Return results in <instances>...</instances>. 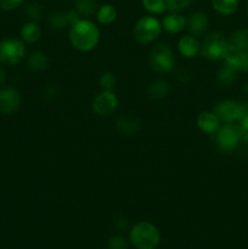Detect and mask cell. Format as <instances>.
<instances>
[{
    "mask_svg": "<svg viewBox=\"0 0 248 249\" xmlns=\"http://www.w3.org/2000/svg\"><path fill=\"white\" fill-rule=\"evenodd\" d=\"M70 41L77 50L91 51L100 40V31L94 22L88 18H79L70 27Z\"/></svg>",
    "mask_w": 248,
    "mask_h": 249,
    "instance_id": "cell-1",
    "label": "cell"
},
{
    "mask_svg": "<svg viewBox=\"0 0 248 249\" xmlns=\"http://www.w3.org/2000/svg\"><path fill=\"white\" fill-rule=\"evenodd\" d=\"M130 241L136 249H155L160 241L159 231L153 224L140 221L131 229Z\"/></svg>",
    "mask_w": 248,
    "mask_h": 249,
    "instance_id": "cell-2",
    "label": "cell"
},
{
    "mask_svg": "<svg viewBox=\"0 0 248 249\" xmlns=\"http://www.w3.org/2000/svg\"><path fill=\"white\" fill-rule=\"evenodd\" d=\"M162 22L153 16H143L136 21L133 28V36L138 43L150 44L162 33Z\"/></svg>",
    "mask_w": 248,
    "mask_h": 249,
    "instance_id": "cell-3",
    "label": "cell"
},
{
    "mask_svg": "<svg viewBox=\"0 0 248 249\" xmlns=\"http://www.w3.org/2000/svg\"><path fill=\"white\" fill-rule=\"evenodd\" d=\"M230 48V41L219 32H213L204 39L201 45V55L207 60H224Z\"/></svg>",
    "mask_w": 248,
    "mask_h": 249,
    "instance_id": "cell-4",
    "label": "cell"
},
{
    "mask_svg": "<svg viewBox=\"0 0 248 249\" xmlns=\"http://www.w3.org/2000/svg\"><path fill=\"white\" fill-rule=\"evenodd\" d=\"M214 113L220 119V122H224V123H233L236 121L241 122L248 116V104L225 100L215 105Z\"/></svg>",
    "mask_w": 248,
    "mask_h": 249,
    "instance_id": "cell-5",
    "label": "cell"
},
{
    "mask_svg": "<svg viewBox=\"0 0 248 249\" xmlns=\"http://www.w3.org/2000/svg\"><path fill=\"white\" fill-rule=\"evenodd\" d=\"M26 55L24 43L16 38H7L0 41V63L5 66H16Z\"/></svg>",
    "mask_w": 248,
    "mask_h": 249,
    "instance_id": "cell-6",
    "label": "cell"
},
{
    "mask_svg": "<svg viewBox=\"0 0 248 249\" xmlns=\"http://www.w3.org/2000/svg\"><path fill=\"white\" fill-rule=\"evenodd\" d=\"M175 58L173 50L167 44L155 46L150 55V66L155 72L168 73L174 68Z\"/></svg>",
    "mask_w": 248,
    "mask_h": 249,
    "instance_id": "cell-7",
    "label": "cell"
},
{
    "mask_svg": "<svg viewBox=\"0 0 248 249\" xmlns=\"http://www.w3.org/2000/svg\"><path fill=\"white\" fill-rule=\"evenodd\" d=\"M241 140V131L232 123H225L216 131V145L223 152H232Z\"/></svg>",
    "mask_w": 248,
    "mask_h": 249,
    "instance_id": "cell-8",
    "label": "cell"
},
{
    "mask_svg": "<svg viewBox=\"0 0 248 249\" xmlns=\"http://www.w3.org/2000/svg\"><path fill=\"white\" fill-rule=\"evenodd\" d=\"M92 111L101 117H108L118 107V97L111 90H102L92 100Z\"/></svg>",
    "mask_w": 248,
    "mask_h": 249,
    "instance_id": "cell-9",
    "label": "cell"
},
{
    "mask_svg": "<svg viewBox=\"0 0 248 249\" xmlns=\"http://www.w3.org/2000/svg\"><path fill=\"white\" fill-rule=\"evenodd\" d=\"M21 106V95L18 90L12 87L0 89V112L4 114H12L18 111Z\"/></svg>",
    "mask_w": 248,
    "mask_h": 249,
    "instance_id": "cell-10",
    "label": "cell"
},
{
    "mask_svg": "<svg viewBox=\"0 0 248 249\" xmlns=\"http://www.w3.org/2000/svg\"><path fill=\"white\" fill-rule=\"evenodd\" d=\"M224 60L237 71L248 72V51L235 48L230 43V48H229V51Z\"/></svg>",
    "mask_w": 248,
    "mask_h": 249,
    "instance_id": "cell-11",
    "label": "cell"
},
{
    "mask_svg": "<svg viewBox=\"0 0 248 249\" xmlns=\"http://www.w3.org/2000/svg\"><path fill=\"white\" fill-rule=\"evenodd\" d=\"M209 18L206 12L195 11L186 19V27L194 36H201L208 29Z\"/></svg>",
    "mask_w": 248,
    "mask_h": 249,
    "instance_id": "cell-12",
    "label": "cell"
},
{
    "mask_svg": "<svg viewBox=\"0 0 248 249\" xmlns=\"http://www.w3.org/2000/svg\"><path fill=\"white\" fill-rule=\"evenodd\" d=\"M79 15L75 10H68V11H56L50 15V26L55 29H63L67 26H72L77 19H79Z\"/></svg>",
    "mask_w": 248,
    "mask_h": 249,
    "instance_id": "cell-13",
    "label": "cell"
},
{
    "mask_svg": "<svg viewBox=\"0 0 248 249\" xmlns=\"http://www.w3.org/2000/svg\"><path fill=\"white\" fill-rule=\"evenodd\" d=\"M197 126L206 134H214L220 128V119L214 112H201L197 117Z\"/></svg>",
    "mask_w": 248,
    "mask_h": 249,
    "instance_id": "cell-14",
    "label": "cell"
},
{
    "mask_svg": "<svg viewBox=\"0 0 248 249\" xmlns=\"http://www.w3.org/2000/svg\"><path fill=\"white\" fill-rule=\"evenodd\" d=\"M179 53L186 58H194L201 53V43L192 36H181L177 41Z\"/></svg>",
    "mask_w": 248,
    "mask_h": 249,
    "instance_id": "cell-15",
    "label": "cell"
},
{
    "mask_svg": "<svg viewBox=\"0 0 248 249\" xmlns=\"http://www.w3.org/2000/svg\"><path fill=\"white\" fill-rule=\"evenodd\" d=\"M163 29L168 32V33L177 34L180 33L186 27V19L182 15L177 14V12H172V14L167 15L162 21Z\"/></svg>",
    "mask_w": 248,
    "mask_h": 249,
    "instance_id": "cell-16",
    "label": "cell"
},
{
    "mask_svg": "<svg viewBox=\"0 0 248 249\" xmlns=\"http://www.w3.org/2000/svg\"><path fill=\"white\" fill-rule=\"evenodd\" d=\"M74 10L82 18H90L96 15L99 6L96 0H75Z\"/></svg>",
    "mask_w": 248,
    "mask_h": 249,
    "instance_id": "cell-17",
    "label": "cell"
},
{
    "mask_svg": "<svg viewBox=\"0 0 248 249\" xmlns=\"http://www.w3.org/2000/svg\"><path fill=\"white\" fill-rule=\"evenodd\" d=\"M117 128L124 134H134L140 129V121L134 116H122L117 119Z\"/></svg>",
    "mask_w": 248,
    "mask_h": 249,
    "instance_id": "cell-18",
    "label": "cell"
},
{
    "mask_svg": "<svg viewBox=\"0 0 248 249\" xmlns=\"http://www.w3.org/2000/svg\"><path fill=\"white\" fill-rule=\"evenodd\" d=\"M237 72L238 71L236 68L225 62V65L218 71V74H216L218 83L223 87H230L235 83L236 78H237Z\"/></svg>",
    "mask_w": 248,
    "mask_h": 249,
    "instance_id": "cell-19",
    "label": "cell"
},
{
    "mask_svg": "<svg viewBox=\"0 0 248 249\" xmlns=\"http://www.w3.org/2000/svg\"><path fill=\"white\" fill-rule=\"evenodd\" d=\"M41 36V31L39 28L38 24L33 21H29L22 27L21 29V36L26 43L33 44L35 41L39 40Z\"/></svg>",
    "mask_w": 248,
    "mask_h": 249,
    "instance_id": "cell-20",
    "label": "cell"
},
{
    "mask_svg": "<svg viewBox=\"0 0 248 249\" xmlns=\"http://www.w3.org/2000/svg\"><path fill=\"white\" fill-rule=\"evenodd\" d=\"M212 6L218 14L230 16L238 9V0H212Z\"/></svg>",
    "mask_w": 248,
    "mask_h": 249,
    "instance_id": "cell-21",
    "label": "cell"
},
{
    "mask_svg": "<svg viewBox=\"0 0 248 249\" xmlns=\"http://www.w3.org/2000/svg\"><path fill=\"white\" fill-rule=\"evenodd\" d=\"M49 65L48 57L41 51H33L31 55L28 56V67L34 72H41V71L46 70Z\"/></svg>",
    "mask_w": 248,
    "mask_h": 249,
    "instance_id": "cell-22",
    "label": "cell"
},
{
    "mask_svg": "<svg viewBox=\"0 0 248 249\" xmlns=\"http://www.w3.org/2000/svg\"><path fill=\"white\" fill-rule=\"evenodd\" d=\"M97 21L101 24H111L117 18V10L113 5L105 4L99 7L96 12Z\"/></svg>",
    "mask_w": 248,
    "mask_h": 249,
    "instance_id": "cell-23",
    "label": "cell"
},
{
    "mask_svg": "<svg viewBox=\"0 0 248 249\" xmlns=\"http://www.w3.org/2000/svg\"><path fill=\"white\" fill-rule=\"evenodd\" d=\"M169 91V84L163 79H157L152 82L148 87V95L153 100H160L165 97Z\"/></svg>",
    "mask_w": 248,
    "mask_h": 249,
    "instance_id": "cell-24",
    "label": "cell"
},
{
    "mask_svg": "<svg viewBox=\"0 0 248 249\" xmlns=\"http://www.w3.org/2000/svg\"><path fill=\"white\" fill-rule=\"evenodd\" d=\"M230 43L235 48L248 51V29H237L233 32Z\"/></svg>",
    "mask_w": 248,
    "mask_h": 249,
    "instance_id": "cell-25",
    "label": "cell"
},
{
    "mask_svg": "<svg viewBox=\"0 0 248 249\" xmlns=\"http://www.w3.org/2000/svg\"><path fill=\"white\" fill-rule=\"evenodd\" d=\"M142 6L153 15H162L167 11L165 0H142Z\"/></svg>",
    "mask_w": 248,
    "mask_h": 249,
    "instance_id": "cell-26",
    "label": "cell"
},
{
    "mask_svg": "<svg viewBox=\"0 0 248 249\" xmlns=\"http://www.w3.org/2000/svg\"><path fill=\"white\" fill-rule=\"evenodd\" d=\"M192 0H165L167 10L170 12H180L186 10L191 5Z\"/></svg>",
    "mask_w": 248,
    "mask_h": 249,
    "instance_id": "cell-27",
    "label": "cell"
},
{
    "mask_svg": "<svg viewBox=\"0 0 248 249\" xmlns=\"http://www.w3.org/2000/svg\"><path fill=\"white\" fill-rule=\"evenodd\" d=\"M100 85H101L102 90H111L116 87V75L112 72H105L102 73L100 77Z\"/></svg>",
    "mask_w": 248,
    "mask_h": 249,
    "instance_id": "cell-28",
    "label": "cell"
},
{
    "mask_svg": "<svg viewBox=\"0 0 248 249\" xmlns=\"http://www.w3.org/2000/svg\"><path fill=\"white\" fill-rule=\"evenodd\" d=\"M24 14H26V16L28 17L31 21L35 22L38 21V19H40L41 16H43V9H41L38 4H29L26 6Z\"/></svg>",
    "mask_w": 248,
    "mask_h": 249,
    "instance_id": "cell-29",
    "label": "cell"
},
{
    "mask_svg": "<svg viewBox=\"0 0 248 249\" xmlns=\"http://www.w3.org/2000/svg\"><path fill=\"white\" fill-rule=\"evenodd\" d=\"M107 249H126V242L122 236H113L108 241Z\"/></svg>",
    "mask_w": 248,
    "mask_h": 249,
    "instance_id": "cell-30",
    "label": "cell"
},
{
    "mask_svg": "<svg viewBox=\"0 0 248 249\" xmlns=\"http://www.w3.org/2000/svg\"><path fill=\"white\" fill-rule=\"evenodd\" d=\"M24 2V0H0V7L5 11H12Z\"/></svg>",
    "mask_w": 248,
    "mask_h": 249,
    "instance_id": "cell-31",
    "label": "cell"
},
{
    "mask_svg": "<svg viewBox=\"0 0 248 249\" xmlns=\"http://www.w3.org/2000/svg\"><path fill=\"white\" fill-rule=\"evenodd\" d=\"M238 128H240L241 131V138L248 143V116L240 122V126Z\"/></svg>",
    "mask_w": 248,
    "mask_h": 249,
    "instance_id": "cell-32",
    "label": "cell"
},
{
    "mask_svg": "<svg viewBox=\"0 0 248 249\" xmlns=\"http://www.w3.org/2000/svg\"><path fill=\"white\" fill-rule=\"evenodd\" d=\"M56 96H57V91H56V88H55V87H49V88H46V90H45V97H46V100H49V101H51V100L55 99Z\"/></svg>",
    "mask_w": 248,
    "mask_h": 249,
    "instance_id": "cell-33",
    "label": "cell"
},
{
    "mask_svg": "<svg viewBox=\"0 0 248 249\" xmlns=\"http://www.w3.org/2000/svg\"><path fill=\"white\" fill-rule=\"evenodd\" d=\"M5 82H6V73H5V71L0 67V85L4 84Z\"/></svg>",
    "mask_w": 248,
    "mask_h": 249,
    "instance_id": "cell-34",
    "label": "cell"
},
{
    "mask_svg": "<svg viewBox=\"0 0 248 249\" xmlns=\"http://www.w3.org/2000/svg\"><path fill=\"white\" fill-rule=\"evenodd\" d=\"M243 91H245L246 94L248 95V83H246V84H245V87H243Z\"/></svg>",
    "mask_w": 248,
    "mask_h": 249,
    "instance_id": "cell-35",
    "label": "cell"
},
{
    "mask_svg": "<svg viewBox=\"0 0 248 249\" xmlns=\"http://www.w3.org/2000/svg\"><path fill=\"white\" fill-rule=\"evenodd\" d=\"M247 9H248V0H247Z\"/></svg>",
    "mask_w": 248,
    "mask_h": 249,
    "instance_id": "cell-36",
    "label": "cell"
}]
</instances>
